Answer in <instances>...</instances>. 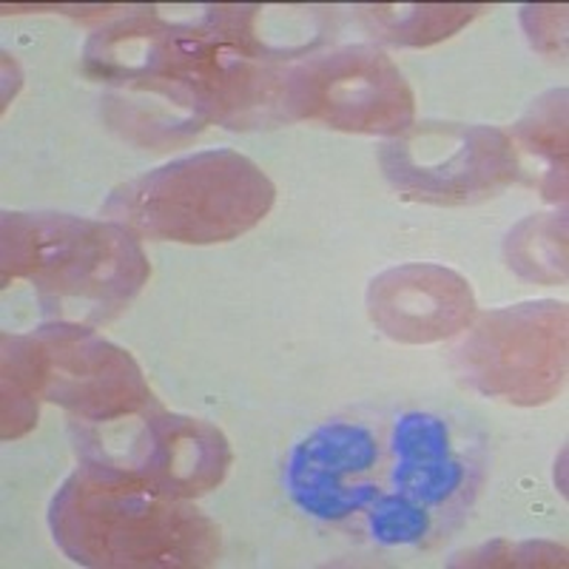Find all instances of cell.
<instances>
[{
  "label": "cell",
  "instance_id": "obj_1",
  "mask_svg": "<svg viewBox=\"0 0 569 569\" xmlns=\"http://www.w3.org/2000/svg\"><path fill=\"white\" fill-rule=\"evenodd\" d=\"M490 476V445L479 427L427 405L385 416L379 496L356 541L379 550H430L472 516Z\"/></svg>",
  "mask_w": 569,
  "mask_h": 569
},
{
  "label": "cell",
  "instance_id": "obj_19",
  "mask_svg": "<svg viewBox=\"0 0 569 569\" xmlns=\"http://www.w3.org/2000/svg\"><path fill=\"white\" fill-rule=\"evenodd\" d=\"M521 23L538 52L563 58V34H567V7H525Z\"/></svg>",
  "mask_w": 569,
  "mask_h": 569
},
{
  "label": "cell",
  "instance_id": "obj_18",
  "mask_svg": "<svg viewBox=\"0 0 569 569\" xmlns=\"http://www.w3.org/2000/svg\"><path fill=\"white\" fill-rule=\"evenodd\" d=\"M467 567H563L567 563V550L558 543H510L496 541L485 543L479 550H472L470 556H461Z\"/></svg>",
  "mask_w": 569,
  "mask_h": 569
},
{
  "label": "cell",
  "instance_id": "obj_17",
  "mask_svg": "<svg viewBox=\"0 0 569 569\" xmlns=\"http://www.w3.org/2000/svg\"><path fill=\"white\" fill-rule=\"evenodd\" d=\"M505 259L516 277L536 284L567 279V211L530 213L505 240Z\"/></svg>",
  "mask_w": 569,
  "mask_h": 569
},
{
  "label": "cell",
  "instance_id": "obj_2",
  "mask_svg": "<svg viewBox=\"0 0 569 569\" xmlns=\"http://www.w3.org/2000/svg\"><path fill=\"white\" fill-rule=\"evenodd\" d=\"M3 288L27 282L46 322H111L151 277L142 240L120 222L74 213L7 211L0 220Z\"/></svg>",
  "mask_w": 569,
  "mask_h": 569
},
{
  "label": "cell",
  "instance_id": "obj_9",
  "mask_svg": "<svg viewBox=\"0 0 569 569\" xmlns=\"http://www.w3.org/2000/svg\"><path fill=\"white\" fill-rule=\"evenodd\" d=\"M385 416L350 410L305 433L282 465L284 496L308 521L353 538L382 481Z\"/></svg>",
  "mask_w": 569,
  "mask_h": 569
},
{
  "label": "cell",
  "instance_id": "obj_11",
  "mask_svg": "<svg viewBox=\"0 0 569 569\" xmlns=\"http://www.w3.org/2000/svg\"><path fill=\"white\" fill-rule=\"evenodd\" d=\"M365 305L373 328L399 345L456 339L479 313L470 279L439 262L388 268L368 284Z\"/></svg>",
  "mask_w": 569,
  "mask_h": 569
},
{
  "label": "cell",
  "instance_id": "obj_5",
  "mask_svg": "<svg viewBox=\"0 0 569 569\" xmlns=\"http://www.w3.org/2000/svg\"><path fill=\"white\" fill-rule=\"evenodd\" d=\"M69 436L83 467L182 501L217 490L233 461L220 427L160 405L111 421L69 419Z\"/></svg>",
  "mask_w": 569,
  "mask_h": 569
},
{
  "label": "cell",
  "instance_id": "obj_6",
  "mask_svg": "<svg viewBox=\"0 0 569 569\" xmlns=\"http://www.w3.org/2000/svg\"><path fill=\"white\" fill-rule=\"evenodd\" d=\"M459 382L512 408H541L567 385V305L530 299L476 313L450 350Z\"/></svg>",
  "mask_w": 569,
  "mask_h": 569
},
{
  "label": "cell",
  "instance_id": "obj_7",
  "mask_svg": "<svg viewBox=\"0 0 569 569\" xmlns=\"http://www.w3.org/2000/svg\"><path fill=\"white\" fill-rule=\"evenodd\" d=\"M379 169L410 202L476 206L518 182L521 157L498 126L425 120L379 146Z\"/></svg>",
  "mask_w": 569,
  "mask_h": 569
},
{
  "label": "cell",
  "instance_id": "obj_13",
  "mask_svg": "<svg viewBox=\"0 0 569 569\" xmlns=\"http://www.w3.org/2000/svg\"><path fill=\"white\" fill-rule=\"evenodd\" d=\"M365 32L379 43L421 49L453 38L487 12L485 3H376L353 9Z\"/></svg>",
  "mask_w": 569,
  "mask_h": 569
},
{
  "label": "cell",
  "instance_id": "obj_3",
  "mask_svg": "<svg viewBox=\"0 0 569 569\" xmlns=\"http://www.w3.org/2000/svg\"><path fill=\"white\" fill-rule=\"evenodd\" d=\"M49 532L91 569H200L220 561V527L182 498L80 465L49 505Z\"/></svg>",
  "mask_w": 569,
  "mask_h": 569
},
{
  "label": "cell",
  "instance_id": "obj_8",
  "mask_svg": "<svg viewBox=\"0 0 569 569\" xmlns=\"http://www.w3.org/2000/svg\"><path fill=\"white\" fill-rule=\"evenodd\" d=\"M288 123L365 137H396L416 123V94L379 46L350 43L284 69Z\"/></svg>",
  "mask_w": 569,
  "mask_h": 569
},
{
  "label": "cell",
  "instance_id": "obj_10",
  "mask_svg": "<svg viewBox=\"0 0 569 569\" xmlns=\"http://www.w3.org/2000/svg\"><path fill=\"white\" fill-rule=\"evenodd\" d=\"M46 401L78 421H111L157 405L140 365L89 325L43 322Z\"/></svg>",
  "mask_w": 569,
  "mask_h": 569
},
{
  "label": "cell",
  "instance_id": "obj_12",
  "mask_svg": "<svg viewBox=\"0 0 569 569\" xmlns=\"http://www.w3.org/2000/svg\"><path fill=\"white\" fill-rule=\"evenodd\" d=\"M200 23L266 66L302 63L337 40V9L328 7H211Z\"/></svg>",
  "mask_w": 569,
  "mask_h": 569
},
{
  "label": "cell",
  "instance_id": "obj_15",
  "mask_svg": "<svg viewBox=\"0 0 569 569\" xmlns=\"http://www.w3.org/2000/svg\"><path fill=\"white\" fill-rule=\"evenodd\" d=\"M0 356V436L3 441L23 439L38 425L46 401L43 345L32 333H3Z\"/></svg>",
  "mask_w": 569,
  "mask_h": 569
},
{
  "label": "cell",
  "instance_id": "obj_14",
  "mask_svg": "<svg viewBox=\"0 0 569 569\" xmlns=\"http://www.w3.org/2000/svg\"><path fill=\"white\" fill-rule=\"evenodd\" d=\"M100 103L111 131L134 146L154 151L188 142L206 129V123H200L194 114H188L186 109L154 91L111 89Z\"/></svg>",
  "mask_w": 569,
  "mask_h": 569
},
{
  "label": "cell",
  "instance_id": "obj_4",
  "mask_svg": "<svg viewBox=\"0 0 569 569\" xmlns=\"http://www.w3.org/2000/svg\"><path fill=\"white\" fill-rule=\"evenodd\" d=\"M273 202L277 186L262 166L233 149H208L117 186L100 213L140 240L217 246L257 228Z\"/></svg>",
  "mask_w": 569,
  "mask_h": 569
},
{
  "label": "cell",
  "instance_id": "obj_16",
  "mask_svg": "<svg viewBox=\"0 0 569 569\" xmlns=\"http://www.w3.org/2000/svg\"><path fill=\"white\" fill-rule=\"evenodd\" d=\"M507 134L516 151H527L547 166L541 177L543 200L563 206L567 202V89L543 91Z\"/></svg>",
  "mask_w": 569,
  "mask_h": 569
}]
</instances>
